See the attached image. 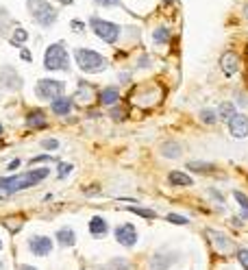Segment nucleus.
Returning <instances> with one entry per match:
<instances>
[{
    "mask_svg": "<svg viewBox=\"0 0 248 270\" xmlns=\"http://www.w3.org/2000/svg\"><path fill=\"white\" fill-rule=\"evenodd\" d=\"M5 135V127H3V124H0V137H3Z\"/></svg>",
    "mask_w": 248,
    "mask_h": 270,
    "instance_id": "48",
    "label": "nucleus"
},
{
    "mask_svg": "<svg viewBox=\"0 0 248 270\" xmlns=\"http://www.w3.org/2000/svg\"><path fill=\"white\" fill-rule=\"evenodd\" d=\"M39 146H42L44 150H59V146H61V142H59L57 137H44V140L39 142Z\"/></svg>",
    "mask_w": 248,
    "mask_h": 270,
    "instance_id": "33",
    "label": "nucleus"
},
{
    "mask_svg": "<svg viewBox=\"0 0 248 270\" xmlns=\"http://www.w3.org/2000/svg\"><path fill=\"white\" fill-rule=\"evenodd\" d=\"M111 120H115V122H122L124 118H127V109L124 107H120V105H113V107H111Z\"/></svg>",
    "mask_w": 248,
    "mask_h": 270,
    "instance_id": "35",
    "label": "nucleus"
},
{
    "mask_svg": "<svg viewBox=\"0 0 248 270\" xmlns=\"http://www.w3.org/2000/svg\"><path fill=\"white\" fill-rule=\"evenodd\" d=\"M50 161H57V159L52 155H37L31 159V163H50Z\"/></svg>",
    "mask_w": 248,
    "mask_h": 270,
    "instance_id": "39",
    "label": "nucleus"
},
{
    "mask_svg": "<svg viewBox=\"0 0 248 270\" xmlns=\"http://www.w3.org/2000/svg\"><path fill=\"white\" fill-rule=\"evenodd\" d=\"M29 251L35 255V257H48L55 248V242H52L48 235H31L29 242H26Z\"/></svg>",
    "mask_w": 248,
    "mask_h": 270,
    "instance_id": "11",
    "label": "nucleus"
},
{
    "mask_svg": "<svg viewBox=\"0 0 248 270\" xmlns=\"http://www.w3.org/2000/svg\"><path fill=\"white\" fill-rule=\"evenodd\" d=\"M9 44L16 46V48H22V46H26V42H29V31L22 29V26H16L11 33H9Z\"/></svg>",
    "mask_w": 248,
    "mask_h": 270,
    "instance_id": "22",
    "label": "nucleus"
},
{
    "mask_svg": "<svg viewBox=\"0 0 248 270\" xmlns=\"http://www.w3.org/2000/svg\"><path fill=\"white\" fill-rule=\"evenodd\" d=\"M150 63H153V57H150L148 52H144V55L140 57V61H137V68L146 70V68H150Z\"/></svg>",
    "mask_w": 248,
    "mask_h": 270,
    "instance_id": "37",
    "label": "nucleus"
},
{
    "mask_svg": "<svg viewBox=\"0 0 248 270\" xmlns=\"http://www.w3.org/2000/svg\"><path fill=\"white\" fill-rule=\"evenodd\" d=\"M24 124H26V129H31V131H39V129H46L48 127V120H46V111L42 107H33L26 111V116H24Z\"/></svg>",
    "mask_w": 248,
    "mask_h": 270,
    "instance_id": "12",
    "label": "nucleus"
},
{
    "mask_svg": "<svg viewBox=\"0 0 248 270\" xmlns=\"http://www.w3.org/2000/svg\"><path fill=\"white\" fill-rule=\"evenodd\" d=\"M55 3H61L63 7H70L72 3H74V0H55Z\"/></svg>",
    "mask_w": 248,
    "mask_h": 270,
    "instance_id": "46",
    "label": "nucleus"
},
{
    "mask_svg": "<svg viewBox=\"0 0 248 270\" xmlns=\"http://www.w3.org/2000/svg\"><path fill=\"white\" fill-rule=\"evenodd\" d=\"M87 24H89L91 33H94L98 39H102L104 44H109V46H115L117 42H120L122 33L127 31L117 22H111V20H104V18H98V16H91L87 20Z\"/></svg>",
    "mask_w": 248,
    "mask_h": 270,
    "instance_id": "3",
    "label": "nucleus"
},
{
    "mask_svg": "<svg viewBox=\"0 0 248 270\" xmlns=\"http://www.w3.org/2000/svg\"><path fill=\"white\" fill-rule=\"evenodd\" d=\"M166 220L168 222H172V225H179V227H185V225H189V218L187 216H181V214H168L166 216Z\"/></svg>",
    "mask_w": 248,
    "mask_h": 270,
    "instance_id": "34",
    "label": "nucleus"
},
{
    "mask_svg": "<svg viewBox=\"0 0 248 270\" xmlns=\"http://www.w3.org/2000/svg\"><path fill=\"white\" fill-rule=\"evenodd\" d=\"M94 5H96V7H102V9H124L127 13H131V16H133V11L127 9V7L122 5V0H94Z\"/></svg>",
    "mask_w": 248,
    "mask_h": 270,
    "instance_id": "31",
    "label": "nucleus"
},
{
    "mask_svg": "<svg viewBox=\"0 0 248 270\" xmlns=\"http://www.w3.org/2000/svg\"><path fill=\"white\" fill-rule=\"evenodd\" d=\"M5 268V264H3V261H0V270H3Z\"/></svg>",
    "mask_w": 248,
    "mask_h": 270,
    "instance_id": "49",
    "label": "nucleus"
},
{
    "mask_svg": "<svg viewBox=\"0 0 248 270\" xmlns=\"http://www.w3.org/2000/svg\"><path fill=\"white\" fill-rule=\"evenodd\" d=\"M117 78H120L122 85H127V83H131V72H120V76Z\"/></svg>",
    "mask_w": 248,
    "mask_h": 270,
    "instance_id": "42",
    "label": "nucleus"
},
{
    "mask_svg": "<svg viewBox=\"0 0 248 270\" xmlns=\"http://www.w3.org/2000/svg\"><path fill=\"white\" fill-rule=\"evenodd\" d=\"M44 68L48 72H70V55L65 50V42H55L44 50Z\"/></svg>",
    "mask_w": 248,
    "mask_h": 270,
    "instance_id": "5",
    "label": "nucleus"
},
{
    "mask_svg": "<svg viewBox=\"0 0 248 270\" xmlns=\"http://www.w3.org/2000/svg\"><path fill=\"white\" fill-rule=\"evenodd\" d=\"M215 114H218V120L228 122L235 114H237V111H235V103H231V101L220 103V105H218V111H215Z\"/></svg>",
    "mask_w": 248,
    "mask_h": 270,
    "instance_id": "25",
    "label": "nucleus"
},
{
    "mask_svg": "<svg viewBox=\"0 0 248 270\" xmlns=\"http://www.w3.org/2000/svg\"><path fill=\"white\" fill-rule=\"evenodd\" d=\"M170 37H172V31L168 29V26H157V29L153 31V42L155 44H168Z\"/></svg>",
    "mask_w": 248,
    "mask_h": 270,
    "instance_id": "27",
    "label": "nucleus"
},
{
    "mask_svg": "<svg viewBox=\"0 0 248 270\" xmlns=\"http://www.w3.org/2000/svg\"><path fill=\"white\" fill-rule=\"evenodd\" d=\"M20 59H22V61H33V55H31V50L29 48H22V50H20Z\"/></svg>",
    "mask_w": 248,
    "mask_h": 270,
    "instance_id": "41",
    "label": "nucleus"
},
{
    "mask_svg": "<svg viewBox=\"0 0 248 270\" xmlns=\"http://www.w3.org/2000/svg\"><path fill=\"white\" fill-rule=\"evenodd\" d=\"M74 61L78 65V70L85 72V74H100L109 68V59L102 55V52H96L91 48H83L78 46L74 48Z\"/></svg>",
    "mask_w": 248,
    "mask_h": 270,
    "instance_id": "2",
    "label": "nucleus"
},
{
    "mask_svg": "<svg viewBox=\"0 0 248 270\" xmlns=\"http://www.w3.org/2000/svg\"><path fill=\"white\" fill-rule=\"evenodd\" d=\"M11 24H13V26H20L18 20H13L5 7H0V35H3V37H9V33H11L9 26H11Z\"/></svg>",
    "mask_w": 248,
    "mask_h": 270,
    "instance_id": "24",
    "label": "nucleus"
},
{
    "mask_svg": "<svg viewBox=\"0 0 248 270\" xmlns=\"http://www.w3.org/2000/svg\"><path fill=\"white\" fill-rule=\"evenodd\" d=\"M50 176V168H31L26 172L20 174H9V176H0V201L9 199V196L22 192V190H31L39 186L42 181H46Z\"/></svg>",
    "mask_w": 248,
    "mask_h": 270,
    "instance_id": "1",
    "label": "nucleus"
},
{
    "mask_svg": "<svg viewBox=\"0 0 248 270\" xmlns=\"http://www.w3.org/2000/svg\"><path fill=\"white\" fill-rule=\"evenodd\" d=\"M205 233H207L209 242H211V246H213L220 255H228V253H233V251H235V242L228 238L226 233L215 231V229H207Z\"/></svg>",
    "mask_w": 248,
    "mask_h": 270,
    "instance_id": "10",
    "label": "nucleus"
},
{
    "mask_svg": "<svg viewBox=\"0 0 248 270\" xmlns=\"http://www.w3.org/2000/svg\"><path fill=\"white\" fill-rule=\"evenodd\" d=\"M159 153H161V157H166V159H179L183 155V144L176 140H166L159 144Z\"/></svg>",
    "mask_w": 248,
    "mask_h": 270,
    "instance_id": "18",
    "label": "nucleus"
},
{
    "mask_svg": "<svg viewBox=\"0 0 248 270\" xmlns=\"http://www.w3.org/2000/svg\"><path fill=\"white\" fill-rule=\"evenodd\" d=\"M96 270H133V266H131V261L127 257H111L107 264L98 266Z\"/></svg>",
    "mask_w": 248,
    "mask_h": 270,
    "instance_id": "23",
    "label": "nucleus"
},
{
    "mask_svg": "<svg viewBox=\"0 0 248 270\" xmlns=\"http://www.w3.org/2000/svg\"><path fill=\"white\" fill-rule=\"evenodd\" d=\"M65 94V83L57 78H39L35 83V96L39 101H55L57 96Z\"/></svg>",
    "mask_w": 248,
    "mask_h": 270,
    "instance_id": "6",
    "label": "nucleus"
},
{
    "mask_svg": "<svg viewBox=\"0 0 248 270\" xmlns=\"http://www.w3.org/2000/svg\"><path fill=\"white\" fill-rule=\"evenodd\" d=\"M127 212L131 214H137V216H142V218H146V220H155L157 218V212L155 209H148V207H137V205H129V207H124Z\"/></svg>",
    "mask_w": 248,
    "mask_h": 270,
    "instance_id": "30",
    "label": "nucleus"
},
{
    "mask_svg": "<svg viewBox=\"0 0 248 270\" xmlns=\"http://www.w3.org/2000/svg\"><path fill=\"white\" fill-rule=\"evenodd\" d=\"M87 229H89V235H91V238H104V235L109 233V222L104 220L102 216H94V218L89 220Z\"/></svg>",
    "mask_w": 248,
    "mask_h": 270,
    "instance_id": "20",
    "label": "nucleus"
},
{
    "mask_svg": "<svg viewBox=\"0 0 248 270\" xmlns=\"http://www.w3.org/2000/svg\"><path fill=\"white\" fill-rule=\"evenodd\" d=\"M98 103L102 105V107H113V105L120 103V89L113 87V85H107V87H100L98 89Z\"/></svg>",
    "mask_w": 248,
    "mask_h": 270,
    "instance_id": "17",
    "label": "nucleus"
},
{
    "mask_svg": "<svg viewBox=\"0 0 248 270\" xmlns=\"http://www.w3.org/2000/svg\"><path fill=\"white\" fill-rule=\"evenodd\" d=\"M187 170H192V172H196V174H209V172H213L215 170V166L213 163H209V161H189Z\"/></svg>",
    "mask_w": 248,
    "mask_h": 270,
    "instance_id": "26",
    "label": "nucleus"
},
{
    "mask_svg": "<svg viewBox=\"0 0 248 270\" xmlns=\"http://www.w3.org/2000/svg\"><path fill=\"white\" fill-rule=\"evenodd\" d=\"M172 3H174V0H161V5H166V7H170Z\"/></svg>",
    "mask_w": 248,
    "mask_h": 270,
    "instance_id": "47",
    "label": "nucleus"
},
{
    "mask_svg": "<svg viewBox=\"0 0 248 270\" xmlns=\"http://www.w3.org/2000/svg\"><path fill=\"white\" fill-rule=\"evenodd\" d=\"M209 194H211V199H213V201H218L220 205H224V199H222V194H220L215 188H209Z\"/></svg>",
    "mask_w": 248,
    "mask_h": 270,
    "instance_id": "40",
    "label": "nucleus"
},
{
    "mask_svg": "<svg viewBox=\"0 0 248 270\" xmlns=\"http://www.w3.org/2000/svg\"><path fill=\"white\" fill-rule=\"evenodd\" d=\"M222 270H228V268H222Z\"/></svg>",
    "mask_w": 248,
    "mask_h": 270,
    "instance_id": "51",
    "label": "nucleus"
},
{
    "mask_svg": "<svg viewBox=\"0 0 248 270\" xmlns=\"http://www.w3.org/2000/svg\"><path fill=\"white\" fill-rule=\"evenodd\" d=\"M237 261L241 268L248 270V248H237Z\"/></svg>",
    "mask_w": 248,
    "mask_h": 270,
    "instance_id": "36",
    "label": "nucleus"
},
{
    "mask_svg": "<svg viewBox=\"0 0 248 270\" xmlns=\"http://www.w3.org/2000/svg\"><path fill=\"white\" fill-rule=\"evenodd\" d=\"M72 109H74V101H72L70 96H57L55 101H50V111L55 114L57 118H68L72 114Z\"/></svg>",
    "mask_w": 248,
    "mask_h": 270,
    "instance_id": "15",
    "label": "nucleus"
},
{
    "mask_svg": "<svg viewBox=\"0 0 248 270\" xmlns=\"http://www.w3.org/2000/svg\"><path fill=\"white\" fill-rule=\"evenodd\" d=\"M24 85V78L20 76V72L13 65H3L0 68V87L7 92H20Z\"/></svg>",
    "mask_w": 248,
    "mask_h": 270,
    "instance_id": "7",
    "label": "nucleus"
},
{
    "mask_svg": "<svg viewBox=\"0 0 248 270\" xmlns=\"http://www.w3.org/2000/svg\"><path fill=\"white\" fill-rule=\"evenodd\" d=\"M233 199L237 201V205L241 209V220H248V196L241 190H233Z\"/></svg>",
    "mask_w": 248,
    "mask_h": 270,
    "instance_id": "28",
    "label": "nucleus"
},
{
    "mask_svg": "<svg viewBox=\"0 0 248 270\" xmlns=\"http://www.w3.org/2000/svg\"><path fill=\"white\" fill-rule=\"evenodd\" d=\"M179 261H181L179 251H159L150 257V270H170Z\"/></svg>",
    "mask_w": 248,
    "mask_h": 270,
    "instance_id": "9",
    "label": "nucleus"
},
{
    "mask_svg": "<svg viewBox=\"0 0 248 270\" xmlns=\"http://www.w3.org/2000/svg\"><path fill=\"white\" fill-rule=\"evenodd\" d=\"M0 251H3V242H0Z\"/></svg>",
    "mask_w": 248,
    "mask_h": 270,
    "instance_id": "50",
    "label": "nucleus"
},
{
    "mask_svg": "<svg viewBox=\"0 0 248 270\" xmlns=\"http://www.w3.org/2000/svg\"><path fill=\"white\" fill-rule=\"evenodd\" d=\"M20 163H22V161H20V159H13V161L9 163V168H7V170H16V168L20 166Z\"/></svg>",
    "mask_w": 248,
    "mask_h": 270,
    "instance_id": "45",
    "label": "nucleus"
},
{
    "mask_svg": "<svg viewBox=\"0 0 248 270\" xmlns=\"http://www.w3.org/2000/svg\"><path fill=\"white\" fill-rule=\"evenodd\" d=\"M55 240H57V244L61 248H70V246L76 244V233H74V229L72 227H61V229H57Z\"/></svg>",
    "mask_w": 248,
    "mask_h": 270,
    "instance_id": "19",
    "label": "nucleus"
},
{
    "mask_svg": "<svg viewBox=\"0 0 248 270\" xmlns=\"http://www.w3.org/2000/svg\"><path fill=\"white\" fill-rule=\"evenodd\" d=\"M70 29L74 33H85V22H81V20H70Z\"/></svg>",
    "mask_w": 248,
    "mask_h": 270,
    "instance_id": "38",
    "label": "nucleus"
},
{
    "mask_svg": "<svg viewBox=\"0 0 248 270\" xmlns=\"http://www.w3.org/2000/svg\"><path fill=\"white\" fill-rule=\"evenodd\" d=\"M228 133L235 140H244L248 137V116L246 114H235L231 120H228Z\"/></svg>",
    "mask_w": 248,
    "mask_h": 270,
    "instance_id": "13",
    "label": "nucleus"
},
{
    "mask_svg": "<svg viewBox=\"0 0 248 270\" xmlns=\"http://www.w3.org/2000/svg\"><path fill=\"white\" fill-rule=\"evenodd\" d=\"M220 70L224 72L226 76H233L239 72V57L235 55L233 50H224L220 55Z\"/></svg>",
    "mask_w": 248,
    "mask_h": 270,
    "instance_id": "16",
    "label": "nucleus"
},
{
    "mask_svg": "<svg viewBox=\"0 0 248 270\" xmlns=\"http://www.w3.org/2000/svg\"><path fill=\"white\" fill-rule=\"evenodd\" d=\"M85 192V196H94V194H100V188L96 186V190H83Z\"/></svg>",
    "mask_w": 248,
    "mask_h": 270,
    "instance_id": "43",
    "label": "nucleus"
},
{
    "mask_svg": "<svg viewBox=\"0 0 248 270\" xmlns=\"http://www.w3.org/2000/svg\"><path fill=\"white\" fill-rule=\"evenodd\" d=\"M26 9H29L33 22L42 29H50L59 18V9L48 0H26Z\"/></svg>",
    "mask_w": 248,
    "mask_h": 270,
    "instance_id": "4",
    "label": "nucleus"
},
{
    "mask_svg": "<svg viewBox=\"0 0 248 270\" xmlns=\"http://www.w3.org/2000/svg\"><path fill=\"white\" fill-rule=\"evenodd\" d=\"M16 270H39V268H35V266H31V264H20Z\"/></svg>",
    "mask_w": 248,
    "mask_h": 270,
    "instance_id": "44",
    "label": "nucleus"
},
{
    "mask_svg": "<svg viewBox=\"0 0 248 270\" xmlns=\"http://www.w3.org/2000/svg\"><path fill=\"white\" fill-rule=\"evenodd\" d=\"M198 120H200L202 124H207V127H213V124L218 122V114H215V109L205 107V109L198 111Z\"/></svg>",
    "mask_w": 248,
    "mask_h": 270,
    "instance_id": "29",
    "label": "nucleus"
},
{
    "mask_svg": "<svg viewBox=\"0 0 248 270\" xmlns=\"http://www.w3.org/2000/svg\"><path fill=\"white\" fill-rule=\"evenodd\" d=\"M168 183L172 188H192L194 179L183 170H172V172H168Z\"/></svg>",
    "mask_w": 248,
    "mask_h": 270,
    "instance_id": "21",
    "label": "nucleus"
},
{
    "mask_svg": "<svg viewBox=\"0 0 248 270\" xmlns=\"http://www.w3.org/2000/svg\"><path fill=\"white\" fill-rule=\"evenodd\" d=\"M74 170V166L72 163H65V161H59V166H57V179L59 181H63V179H68L70 172Z\"/></svg>",
    "mask_w": 248,
    "mask_h": 270,
    "instance_id": "32",
    "label": "nucleus"
},
{
    "mask_svg": "<svg viewBox=\"0 0 248 270\" xmlns=\"http://www.w3.org/2000/svg\"><path fill=\"white\" fill-rule=\"evenodd\" d=\"M94 98H96V85L89 83V81H83V78H78L76 94L72 96V101H74V103H83V105H89Z\"/></svg>",
    "mask_w": 248,
    "mask_h": 270,
    "instance_id": "14",
    "label": "nucleus"
},
{
    "mask_svg": "<svg viewBox=\"0 0 248 270\" xmlns=\"http://www.w3.org/2000/svg\"><path fill=\"white\" fill-rule=\"evenodd\" d=\"M113 238L120 246L133 248L137 244V229H135L133 222H122V225H117L113 229Z\"/></svg>",
    "mask_w": 248,
    "mask_h": 270,
    "instance_id": "8",
    "label": "nucleus"
}]
</instances>
